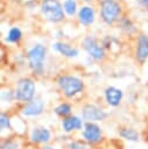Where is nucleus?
<instances>
[{
  "mask_svg": "<svg viewBox=\"0 0 148 149\" xmlns=\"http://www.w3.org/2000/svg\"><path fill=\"white\" fill-rule=\"evenodd\" d=\"M121 13V7L114 0H103L100 3V14L101 19L107 23L112 24L118 20Z\"/></svg>",
  "mask_w": 148,
  "mask_h": 149,
  "instance_id": "obj_5",
  "label": "nucleus"
},
{
  "mask_svg": "<svg viewBox=\"0 0 148 149\" xmlns=\"http://www.w3.org/2000/svg\"><path fill=\"white\" fill-rule=\"evenodd\" d=\"M58 86L66 97H73L83 90V81L75 76H61L58 78Z\"/></svg>",
  "mask_w": 148,
  "mask_h": 149,
  "instance_id": "obj_1",
  "label": "nucleus"
},
{
  "mask_svg": "<svg viewBox=\"0 0 148 149\" xmlns=\"http://www.w3.org/2000/svg\"><path fill=\"white\" fill-rule=\"evenodd\" d=\"M83 136L87 142L91 143H97L101 139V130L100 128L92 122H86L84 125V130H83Z\"/></svg>",
  "mask_w": 148,
  "mask_h": 149,
  "instance_id": "obj_8",
  "label": "nucleus"
},
{
  "mask_svg": "<svg viewBox=\"0 0 148 149\" xmlns=\"http://www.w3.org/2000/svg\"><path fill=\"white\" fill-rule=\"evenodd\" d=\"M63 9H64V12L69 16L75 15V13L77 10V3H76V1L75 0H65V2L63 5Z\"/></svg>",
  "mask_w": 148,
  "mask_h": 149,
  "instance_id": "obj_17",
  "label": "nucleus"
},
{
  "mask_svg": "<svg viewBox=\"0 0 148 149\" xmlns=\"http://www.w3.org/2000/svg\"><path fill=\"white\" fill-rule=\"evenodd\" d=\"M41 12L47 20L52 22H58L64 17L63 7L57 0H43L41 3Z\"/></svg>",
  "mask_w": 148,
  "mask_h": 149,
  "instance_id": "obj_2",
  "label": "nucleus"
},
{
  "mask_svg": "<svg viewBox=\"0 0 148 149\" xmlns=\"http://www.w3.org/2000/svg\"><path fill=\"white\" fill-rule=\"evenodd\" d=\"M0 125H1V128L2 129H8L10 127V120H9V116L6 115V114H1V118H0Z\"/></svg>",
  "mask_w": 148,
  "mask_h": 149,
  "instance_id": "obj_20",
  "label": "nucleus"
},
{
  "mask_svg": "<svg viewBox=\"0 0 148 149\" xmlns=\"http://www.w3.org/2000/svg\"><path fill=\"white\" fill-rule=\"evenodd\" d=\"M84 1H91V0H84Z\"/></svg>",
  "mask_w": 148,
  "mask_h": 149,
  "instance_id": "obj_25",
  "label": "nucleus"
},
{
  "mask_svg": "<svg viewBox=\"0 0 148 149\" xmlns=\"http://www.w3.org/2000/svg\"><path fill=\"white\" fill-rule=\"evenodd\" d=\"M142 2H143L145 5H148V0H142Z\"/></svg>",
  "mask_w": 148,
  "mask_h": 149,
  "instance_id": "obj_24",
  "label": "nucleus"
},
{
  "mask_svg": "<svg viewBox=\"0 0 148 149\" xmlns=\"http://www.w3.org/2000/svg\"><path fill=\"white\" fill-rule=\"evenodd\" d=\"M69 149H87V147L82 142H72L70 143Z\"/></svg>",
  "mask_w": 148,
  "mask_h": 149,
  "instance_id": "obj_22",
  "label": "nucleus"
},
{
  "mask_svg": "<svg viewBox=\"0 0 148 149\" xmlns=\"http://www.w3.org/2000/svg\"><path fill=\"white\" fill-rule=\"evenodd\" d=\"M105 98H106V101L108 105L118 106L122 99V91L117 87L110 86L105 90Z\"/></svg>",
  "mask_w": 148,
  "mask_h": 149,
  "instance_id": "obj_10",
  "label": "nucleus"
},
{
  "mask_svg": "<svg viewBox=\"0 0 148 149\" xmlns=\"http://www.w3.org/2000/svg\"><path fill=\"white\" fill-rule=\"evenodd\" d=\"M2 149H19V143L15 141H6L2 143Z\"/></svg>",
  "mask_w": 148,
  "mask_h": 149,
  "instance_id": "obj_21",
  "label": "nucleus"
},
{
  "mask_svg": "<svg viewBox=\"0 0 148 149\" xmlns=\"http://www.w3.org/2000/svg\"><path fill=\"white\" fill-rule=\"evenodd\" d=\"M28 62L31 70L36 73H42L43 71V62L45 58V48L41 44L34 45L28 51Z\"/></svg>",
  "mask_w": 148,
  "mask_h": 149,
  "instance_id": "obj_4",
  "label": "nucleus"
},
{
  "mask_svg": "<svg viewBox=\"0 0 148 149\" xmlns=\"http://www.w3.org/2000/svg\"><path fill=\"white\" fill-rule=\"evenodd\" d=\"M51 134L44 127H36L30 133V140L35 143H45L50 140Z\"/></svg>",
  "mask_w": 148,
  "mask_h": 149,
  "instance_id": "obj_9",
  "label": "nucleus"
},
{
  "mask_svg": "<svg viewBox=\"0 0 148 149\" xmlns=\"http://www.w3.org/2000/svg\"><path fill=\"white\" fill-rule=\"evenodd\" d=\"M70 112H71V106L69 104H61L55 108V113L59 116H65L70 114Z\"/></svg>",
  "mask_w": 148,
  "mask_h": 149,
  "instance_id": "obj_19",
  "label": "nucleus"
},
{
  "mask_svg": "<svg viewBox=\"0 0 148 149\" xmlns=\"http://www.w3.org/2000/svg\"><path fill=\"white\" fill-rule=\"evenodd\" d=\"M83 47L86 50V52L96 61H101L105 57V51L104 49L98 44L97 40L94 37H85L83 41Z\"/></svg>",
  "mask_w": 148,
  "mask_h": 149,
  "instance_id": "obj_6",
  "label": "nucleus"
},
{
  "mask_svg": "<svg viewBox=\"0 0 148 149\" xmlns=\"http://www.w3.org/2000/svg\"><path fill=\"white\" fill-rule=\"evenodd\" d=\"M35 94L34 81L29 78H22L16 83L14 98L20 101H31Z\"/></svg>",
  "mask_w": 148,
  "mask_h": 149,
  "instance_id": "obj_3",
  "label": "nucleus"
},
{
  "mask_svg": "<svg viewBox=\"0 0 148 149\" xmlns=\"http://www.w3.org/2000/svg\"><path fill=\"white\" fill-rule=\"evenodd\" d=\"M43 107H44V104H43L42 100H40V99L31 100L22 109V113L27 116H35V115H38V114L42 113Z\"/></svg>",
  "mask_w": 148,
  "mask_h": 149,
  "instance_id": "obj_11",
  "label": "nucleus"
},
{
  "mask_svg": "<svg viewBox=\"0 0 148 149\" xmlns=\"http://www.w3.org/2000/svg\"><path fill=\"white\" fill-rule=\"evenodd\" d=\"M82 120L78 116H69L63 120V129L65 132H71L75 129H80L82 128Z\"/></svg>",
  "mask_w": 148,
  "mask_h": 149,
  "instance_id": "obj_15",
  "label": "nucleus"
},
{
  "mask_svg": "<svg viewBox=\"0 0 148 149\" xmlns=\"http://www.w3.org/2000/svg\"><path fill=\"white\" fill-rule=\"evenodd\" d=\"M42 149H52V148H51V147H49V146H44Z\"/></svg>",
  "mask_w": 148,
  "mask_h": 149,
  "instance_id": "obj_23",
  "label": "nucleus"
},
{
  "mask_svg": "<svg viewBox=\"0 0 148 149\" xmlns=\"http://www.w3.org/2000/svg\"><path fill=\"white\" fill-rule=\"evenodd\" d=\"M21 36H22L21 30H20L19 28L14 27V28H12V29L9 30L8 36H7V40H8V42H17V41L21 38Z\"/></svg>",
  "mask_w": 148,
  "mask_h": 149,
  "instance_id": "obj_18",
  "label": "nucleus"
},
{
  "mask_svg": "<svg viewBox=\"0 0 148 149\" xmlns=\"http://www.w3.org/2000/svg\"><path fill=\"white\" fill-rule=\"evenodd\" d=\"M120 136L128 140V141H138L139 140V134L138 132H135L134 129L132 128H124L120 130Z\"/></svg>",
  "mask_w": 148,
  "mask_h": 149,
  "instance_id": "obj_16",
  "label": "nucleus"
},
{
  "mask_svg": "<svg viewBox=\"0 0 148 149\" xmlns=\"http://www.w3.org/2000/svg\"><path fill=\"white\" fill-rule=\"evenodd\" d=\"M55 48V50H57L59 54H62L63 56H66V57H76L78 55V50L76 48H72L70 47L69 44L66 43H62V42H57L52 45Z\"/></svg>",
  "mask_w": 148,
  "mask_h": 149,
  "instance_id": "obj_14",
  "label": "nucleus"
},
{
  "mask_svg": "<svg viewBox=\"0 0 148 149\" xmlns=\"http://www.w3.org/2000/svg\"><path fill=\"white\" fill-rule=\"evenodd\" d=\"M78 16H79V20L85 26H89L91 24L93 21H94V12L91 7L89 6H84L79 9V13H78Z\"/></svg>",
  "mask_w": 148,
  "mask_h": 149,
  "instance_id": "obj_13",
  "label": "nucleus"
},
{
  "mask_svg": "<svg viewBox=\"0 0 148 149\" xmlns=\"http://www.w3.org/2000/svg\"><path fill=\"white\" fill-rule=\"evenodd\" d=\"M82 115L84 120H87V122H92V121H101L106 119L107 113L96 105H85L83 107Z\"/></svg>",
  "mask_w": 148,
  "mask_h": 149,
  "instance_id": "obj_7",
  "label": "nucleus"
},
{
  "mask_svg": "<svg viewBox=\"0 0 148 149\" xmlns=\"http://www.w3.org/2000/svg\"><path fill=\"white\" fill-rule=\"evenodd\" d=\"M147 57H148V37L146 35H141L138 41L136 58L139 61H145Z\"/></svg>",
  "mask_w": 148,
  "mask_h": 149,
  "instance_id": "obj_12",
  "label": "nucleus"
}]
</instances>
